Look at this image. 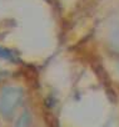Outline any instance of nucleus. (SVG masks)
<instances>
[{"label": "nucleus", "instance_id": "obj_2", "mask_svg": "<svg viewBox=\"0 0 119 127\" xmlns=\"http://www.w3.org/2000/svg\"><path fill=\"white\" fill-rule=\"evenodd\" d=\"M30 121H31L30 115H29V112L25 111V112L19 117V120L16 121L15 127H29V126H30Z\"/></svg>", "mask_w": 119, "mask_h": 127}, {"label": "nucleus", "instance_id": "obj_3", "mask_svg": "<svg viewBox=\"0 0 119 127\" xmlns=\"http://www.w3.org/2000/svg\"><path fill=\"white\" fill-rule=\"evenodd\" d=\"M110 44L115 50H119V29H117L110 37Z\"/></svg>", "mask_w": 119, "mask_h": 127}, {"label": "nucleus", "instance_id": "obj_1", "mask_svg": "<svg viewBox=\"0 0 119 127\" xmlns=\"http://www.w3.org/2000/svg\"><path fill=\"white\" fill-rule=\"evenodd\" d=\"M23 100V90L20 87L8 86L0 94V113L4 117H10Z\"/></svg>", "mask_w": 119, "mask_h": 127}, {"label": "nucleus", "instance_id": "obj_4", "mask_svg": "<svg viewBox=\"0 0 119 127\" xmlns=\"http://www.w3.org/2000/svg\"><path fill=\"white\" fill-rule=\"evenodd\" d=\"M0 57H4V59H8V60H14V55L10 51L4 50V49H0Z\"/></svg>", "mask_w": 119, "mask_h": 127}]
</instances>
